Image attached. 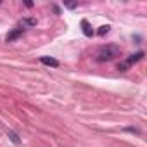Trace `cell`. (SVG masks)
Masks as SVG:
<instances>
[{
	"mask_svg": "<svg viewBox=\"0 0 147 147\" xmlns=\"http://www.w3.org/2000/svg\"><path fill=\"white\" fill-rule=\"evenodd\" d=\"M109 30H111V26H109V24H106V26H100V28H99V31H97V35L104 36L106 33H109Z\"/></svg>",
	"mask_w": 147,
	"mask_h": 147,
	"instance_id": "obj_7",
	"label": "cell"
},
{
	"mask_svg": "<svg viewBox=\"0 0 147 147\" xmlns=\"http://www.w3.org/2000/svg\"><path fill=\"white\" fill-rule=\"evenodd\" d=\"M35 24H36L35 19H28V18H26V19L21 21V28H23V30H24V26H35Z\"/></svg>",
	"mask_w": 147,
	"mask_h": 147,
	"instance_id": "obj_6",
	"label": "cell"
},
{
	"mask_svg": "<svg viewBox=\"0 0 147 147\" xmlns=\"http://www.w3.org/2000/svg\"><path fill=\"white\" fill-rule=\"evenodd\" d=\"M40 61H42V64H45V66H52V67H57V66H59V61L54 59V57H42Z\"/></svg>",
	"mask_w": 147,
	"mask_h": 147,
	"instance_id": "obj_4",
	"label": "cell"
},
{
	"mask_svg": "<svg viewBox=\"0 0 147 147\" xmlns=\"http://www.w3.org/2000/svg\"><path fill=\"white\" fill-rule=\"evenodd\" d=\"M23 33H24V30H23V28H14V30L7 35V38H5V40H7V42H14V40H18Z\"/></svg>",
	"mask_w": 147,
	"mask_h": 147,
	"instance_id": "obj_3",
	"label": "cell"
},
{
	"mask_svg": "<svg viewBox=\"0 0 147 147\" xmlns=\"http://www.w3.org/2000/svg\"><path fill=\"white\" fill-rule=\"evenodd\" d=\"M119 54H121V50L118 45H106V47H100V50L97 52V61L99 62H109V61L116 59Z\"/></svg>",
	"mask_w": 147,
	"mask_h": 147,
	"instance_id": "obj_1",
	"label": "cell"
},
{
	"mask_svg": "<svg viewBox=\"0 0 147 147\" xmlns=\"http://www.w3.org/2000/svg\"><path fill=\"white\" fill-rule=\"evenodd\" d=\"M82 28H83V33H85L87 36H92V35H94V31H92V28H90V24H88L87 19L82 21Z\"/></svg>",
	"mask_w": 147,
	"mask_h": 147,
	"instance_id": "obj_5",
	"label": "cell"
},
{
	"mask_svg": "<svg viewBox=\"0 0 147 147\" xmlns=\"http://www.w3.org/2000/svg\"><path fill=\"white\" fill-rule=\"evenodd\" d=\"M144 59V52H137V54H133V55H130L125 62H121V64H118V69L119 71H126L131 64H135V62H138V61H142Z\"/></svg>",
	"mask_w": 147,
	"mask_h": 147,
	"instance_id": "obj_2",
	"label": "cell"
},
{
	"mask_svg": "<svg viewBox=\"0 0 147 147\" xmlns=\"http://www.w3.org/2000/svg\"><path fill=\"white\" fill-rule=\"evenodd\" d=\"M7 135L11 137V140H12L14 144H19V142H21V140H19V137H18V135H16V133H14L12 130H9V131H7Z\"/></svg>",
	"mask_w": 147,
	"mask_h": 147,
	"instance_id": "obj_8",
	"label": "cell"
}]
</instances>
